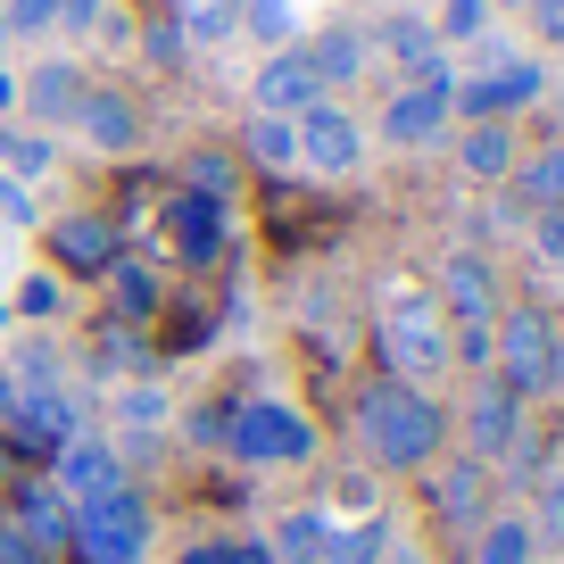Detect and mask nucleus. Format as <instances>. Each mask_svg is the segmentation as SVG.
Listing matches in <instances>:
<instances>
[{"label": "nucleus", "mask_w": 564, "mask_h": 564, "mask_svg": "<svg viewBox=\"0 0 564 564\" xmlns=\"http://www.w3.org/2000/svg\"><path fill=\"white\" fill-rule=\"evenodd\" d=\"M390 556V514H357V523H340L333 540H324V564H382Z\"/></svg>", "instance_id": "obj_26"}, {"label": "nucleus", "mask_w": 564, "mask_h": 564, "mask_svg": "<svg viewBox=\"0 0 564 564\" xmlns=\"http://www.w3.org/2000/svg\"><path fill=\"white\" fill-rule=\"evenodd\" d=\"M457 166H465L474 183H507L514 166H523L514 124H465V133H457Z\"/></svg>", "instance_id": "obj_20"}, {"label": "nucleus", "mask_w": 564, "mask_h": 564, "mask_svg": "<svg viewBox=\"0 0 564 564\" xmlns=\"http://www.w3.org/2000/svg\"><path fill=\"white\" fill-rule=\"evenodd\" d=\"M0 564H58V556H51V547H34L9 514H0Z\"/></svg>", "instance_id": "obj_39"}, {"label": "nucleus", "mask_w": 564, "mask_h": 564, "mask_svg": "<svg viewBox=\"0 0 564 564\" xmlns=\"http://www.w3.org/2000/svg\"><path fill=\"white\" fill-rule=\"evenodd\" d=\"M9 523H18L25 540H34V547H51V556H67V540H75V498L58 490L51 474H42V481H25V490H18V507H9Z\"/></svg>", "instance_id": "obj_18"}, {"label": "nucleus", "mask_w": 564, "mask_h": 564, "mask_svg": "<svg viewBox=\"0 0 564 564\" xmlns=\"http://www.w3.org/2000/svg\"><path fill=\"white\" fill-rule=\"evenodd\" d=\"M547 333H556L547 307H498L490 316V382L523 406L547 390Z\"/></svg>", "instance_id": "obj_5"}, {"label": "nucleus", "mask_w": 564, "mask_h": 564, "mask_svg": "<svg viewBox=\"0 0 564 564\" xmlns=\"http://www.w3.org/2000/svg\"><path fill=\"white\" fill-rule=\"evenodd\" d=\"M531 531H540V547H556V556H564V474H547V490H540V514H531Z\"/></svg>", "instance_id": "obj_34"}, {"label": "nucleus", "mask_w": 564, "mask_h": 564, "mask_svg": "<svg viewBox=\"0 0 564 564\" xmlns=\"http://www.w3.org/2000/svg\"><path fill=\"white\" fill-rule=\"evenodd\" d=\"M324 540H333V514L324 507H291L265 547H274V564H324Z\"/></svg>", "instance_id": "obj_24"}, {"label": "nucleus", "mask_w": 564, "mask_h": 564, "mask_svg": "<svg viewBox=\"0 0 564 564\" xmlns=\"http://www.w3.org/2000/svg\"><path fill=\"white\" fill-rule=\"evenodd\" d=\"M457 432H465V457H481V465H498L514 441H523V399H507V390L481 373L474 382V399H465V415H457Z\"/></svg>", "instance_id": "obj_10"}, {"label": "nucleus", "mask_w": 564, "mask_h": 564, "mask_svg": "<svg viewBox=\"0 0 564 564\" xmlns=\"http://www.w3.org/2000/svg\"><path fill=\"white\" fill-rule=\"evenodd\" d=\"M300 51H307V67H316V84H324V91L357 84V75L373 67V58H366V34H357V25H324V34H307Z\"/></svg>", "instance_id": "obj_21"}, {"label": "nucleus", "mask_w": 564, "mask_h": 564, "mask_svg": "<svg viewBox=\"0 0 564 564\" xmlns=\"http://www.w3.org/2000/svg\"><path fill=\"white\" fill-rule=\"evenodd\" d=\"M540 399L564 406V316H556V333H547V390H540Z\"/></svg>", "instance_id": "obj_41"}, {"label": "nucleus", "mask_w": 564, "mask_h": 564, "mask_svg": "<svg viewBox=\"0 0 564 564\" xmlns=\"http://www.w3.org/2000/svg\"><path fill=\"white\" fill-rule=\"evenodd\" d=\"M175 564H274V547L265 531H232V540H192Z\"/></svg>", "instance_id": "obj_29"}, {"label": "nucleus", "mask_w": 564, "mask_h": 564, "mask_svg": "<svg viewBox=\"0 0 564 564\" xmlns=\"http://www.w3.org/2000/svg\"><path fill=\"white\" fill-rule=\"evenodd\" d=\"M531 249H540V265H564V208L531 216Z\"/></svg>", "instance_id": "obj_37"}, {"label": "nucleus", "mask_w": 564, "mask_h": 564, "mask_svg": "<svg viewBox=\"0 0 564 564\" xmlns=\"http://www.w3.org/2000/svg\"><path fill=\"white\" fill-rule=\"evenodd\" d=\"M216 448H232L241 465H307L316 457V423L282 399H232Z\"/></svg>", "instance_id": "obj_4"}, {"label": "nucleus", "mask_w": 564, "mask_h": 564, "mask_svg": "<svg viewBox=\"0 0 564 564\" xmlns=\"http://www.w3.org/2000/svg\"><path fill=\"white\" fill-rule=\"evenodd\" d=\"M540 91H547V67H540V58L507 51V42H481V75L448 91V108H457L465 124H514L523 108H540Z\"/></svg>", "instance_id": "obj_3"}, {"label": "nucleus", "mask_w": 564, "mask_h": 564, "mask_svg": "<svg viewBox=\"0 0 564 564\" xmlns=\"http://www.w3.org/2000/svg\"><path fill=\"white\" fill-rule=\"evenodd\" d=\"M490 9H498V0H441L432 34H441V42H481V34H490Z\"/></svg>", "instance_id": "obj_31"}, {"label": "nucleus", "mask_w": 564, "mask_h": 564, "mask_svg": "<svg viewBox=\"0 0 564 564\" xmlns=\"http://www.w3.org/2000/svg\"><path fill=\"white\" fill-rule=\"evenodd\" d=\"M75 564H150V498L124 481L108 498H75Z\"/></svg>", "instance_id": "obj_2"}, {"label": "nucleus", "mask_w": 564, "mask_h": 564, "mask_svg": "<svg viewBox=\"0 0 564 564\" xmlns=\"http://www.w3.org/2000/svg\"><path fill=\"white\" fill-rule=\"evenodd\" d=\"M51 133H25V124H0V166L9 175H51Z\"/></svg>", "instance_id": "obj_30"}, {"label": "nucleus", "mask_w": 564, "mask_h": 564, "mask_svg": "<svg viewBox=\"0 0 564 564\" xmlns=\"http://www.w3.org/2000/svg\"><path fill=\"white\" fill-rule=\"evenodd\" d=\"M382 564H423V547H390V556Z\"/></svg>", "instance_id": "obj_45"}, {"label": "nucleus", "mask_w": 564, "mask_h": 564, "mask_svg": "<svg viewBox=\"0 0 564 564\" xmlns=\"http://www.w3.org/2000/svg\"><path fill=\"white\" fill-rule=\"evenodd\" d=\"M448 333H457V324L441 316V300H399V307L382 316V333H373V340H382L390 373L423 390L432 373H448V366H457V357H448Z\"/></svg>", "instance_id": "obj_7"}, {"label": "nucleus", "mask_w": 564, "mask_h": 564, "mask_svg": "<svg viewBox=\"0 0 564 564\" xmlns=\"http://www.w3.org/2000/svg\"><path fill=\"white\" fill-rule=\"evenodd\" d=\"M249 100H258V117H307L316 100H333V91L316 84V67H307V51L291 42V51H274L258 67V84H249Z\"/></svg>", "instance_id": "obj_13"}, {"label": "nucleus", "mask_w": 564, "mask_h": 564, "mask_svg": "<svg viewBox=\"0 0 564 564\" xmlns=\"http://www.w3.org/2000/svg\"><path fill=\"white\" fill-rule=\"evenodd\" d=\"M0 216H34V199H25L18 183H0Z\"/></svg>", "instance_id": "obj_43"}, {"label": "nucleus", "mask_w": 564, "mask_h": 564, "mask_svg": "<svg viewBox=\"0 0 564 564\" xmlns=\"http://www.w3.org/2000/svg\"><path fill=\"white\" fill-rule=\"evenodd\" d=\"M357 441H366L373 474H423L432 457H448V406L432 390L382 373V382L357 390Z\"/></svg>", "instance_id": "obj_1"}, {"label": "nucleus", "mask_w": 564, "mask_h": 564, "mask_svg": "<svg viewBox=\"0 0 564 564\" xmlns=\"http://www.w3.org/2000/svg\"><path fill=\"white\" fill-rule=\"evenodd\" d=\"M51 481H58L67 498H108V490H124V481H133V465H124L117 441H91V432H75V441L51 457Z\"/></svg>", "instance_id": "obj_12"}, {"label": "nucleus", "mask_w": 564, "mask_h": 564, "mask_svg": "<svg viewBox=\"0 0 564 564\" xmlns=\"http://www.w3.org/2000/svg\"><path fill=\"white\" fill-rule=\"evenodd\" d=\"M390 9H423V0H390Z\"/></svg>", "instance_id": "obj_47"}, {"label": "nucleus", "mask_w": 564, "mask_h": 564, "mask_svg": "<svg viewBox=\"0 0 564 564\" xmlns=\"http://www.w3.org/2000/svg\"><path fill=\"white\" fill-rule=\"evenodd\" d=\"M531 25H540V42H564V0H523Z\"/></svg>", "instance_id": "obj_42"}, {"label": "nucleus", "mask_w": 564, "mask_h": 564, "mask_svg": "<svg viewBox=\"0 0 564 564\" xmlns=\"http://www.w3.org/2000/svg\"><path fill=\"white\" fill-rule=\"evenodd\" d=\"M0 18H9V42H18V34H51L58 0H0Z\"/></svg>", "instance_id": "obj_35"}, {"label": "nucleus", "mask_w": 564, "mask_h": 564, "mask_svg": "<svg viewBox=\"0 0 564 564\" xmlns=\"http://www.w3.org/2000/svg\"><path fill=\"white\" fill-rule=\"evenodd\" d=\"M0 51H9V18H0Z\"/></svg>", "instance_id": "obj_46"}, {"label": "nucleus", "mask_w": 564, "mask_h": 564, "mask_svg": "<svg viewBox=\"0 0 564 564\" xmlns=\"http://www.w3.org/2000/svg\"><path fill=\"white\" fill-rule=\"evenodd\" d=\"M51 258H58V274L100 282L124 249H117V225H108V216H58V225H51Z\"/></svg>", "instance_id": "obj_15"}, {"label": "nucleus", "mask_w": 564, "mask_h": 564, "mask_svg": "<svg viewBox=\"0 0 564 564\" xmlns=\"http://www.w3.org/2000/svg\"><path fill=\"white\" fill-rule=\"evenodd\" d=\"M465 547H474V564H540V531H531V514H514V507H498Z\"/></svg>", "instance_id": "obj_22"}, {"label": "nucleus", "mask_w": 564, "mask_h": 564, "mask_svg": "<svg viewBox=\"0 0 564 564\" xmlns=\"http://www.w3.org/2000/svg\"><path fill=\"white\" fill-rule=\"evenodd\" d=\"M108 300H117V316L124 324H141V316H159V274H150V265H133V258H117L108 265Z\"/></svg>", "instance_id": "obj_27"}, {"label": "nucleus", "mask_w": 564, "mask_h": 564, "mask_svg": "<svg viewBox=\"0 0 564 564\" xmlns=\"http://www.w3.org/2000/svg\"><path fill=\"white\" fill-rule=\"evenodd\" d=\"M108 0H58V34H100Z\"/></svg>", "instance_id": "obj_38"}, {"label": "nucleus", "mask_w": 564, "mask_h": 564, "mask_svg": "<svg viewBox=\"0 0 564 564\" xmlns=\"http://www.w3.org/2000/svg\"><path fill=\"white\" fill-rule=\"evenodd\" d=\"M241 34L274 42V51H291V0H241Z\"/></svg>", "instance_id": "obj_32"}, {"label": "nucleus", "mask_w": 564, "mask_h": 564, "mask_svg": "<svg viewBox=\"0 0 564 564\" xmlns=\"http://www.w3.org/2000/svg\"><path fill=\"white\" fill-rule=\"evenodd\" d=\"M498 274H490V258L481 249H457V258H441V316L448 324H490L498 316Z\"/></svg>", "instance_id": "obj_14"}, {"label": "nucleus", "mask_w": 564, "mask_h": 564, "mask_svg": "<svg viewBox=\"0 0 564 564\" xmlns=\"http://www.w3.org/2000/svg\"><path fill=\"white\" fill-rule=\"evenodd\" d=\"M75 133H84L91 150H108V159H124V150L141 141V108L124 100V91L91 84V91H84V108H75Z\"/></svg>", "instance_id": "obj_19"}, {"label": "nucleus", "mask_w": 564, "mask_h": 564, "mask_svg": "<svg viewBox=\"0 0 564 564\" xmlns=\"http://www.w3.org/2000/svg\"><path fill=\"white\" fill-rule=\"evenodd\" d=\"M291 133H300L307 175H357V159H366V124H357L349 108H333V100H316L307 117H291Z\"/></svg>", "instance_id": "obj_9"}, {"label": "nucleus", "mask_w": 564, "mask_h": 564, "mask_svg": "<svg viewBox=\"0 0 564 564\" xmlns=\"http://www.w3.org/2000/svg\"><path fill=\"white\" fill-rule=\"evenodd\" d=\"M58 307H67V282H58V274H25L18 282V316L25 324H51Z\"/></svg>", "instance_id": "obj_33"}, {"label": "nucleus", "mask_w": 564, "mask_h": 564, "mask_svg": "<svg viewBox=\"0 0 564 564\" xmlns=\"http://www.w3.org/2000/svg\"><path fill=\"white\" fill-rule=\"evenodd\" d=\"M366 58H390L406 84H457V75H448V42L432 34L423 9H382L373 34H366Z\"/></svg>", "instance_id": "obj_8"}, {"label": "nucleus", "mask_w": 564, "mask_h": 564, "mask_svg": "<svg viewBox=\"0 0 564 564\" xmlns=\"http://www.w3.org/2000/svg\"><path fill=\"white\" fill-rule=\"evenodd\" d=\"M141 51H150V67H183V51H192V42H183L175 18H159L150 34H141Z\"/></svg>", "instance_id": "obj_36"}, {"label": "nucleus", "mask_w": 564, "mask_h": 564, "mask_svg": "<svg viewBox=\"0 0 564 564\" xmlns=\"http://www.w3.org/2000/svg\"><path fill=\"white\" fill-rule=\"evenodd\" d=\"M183 192H208V199H225L232 192V159H192V183Z\"/></svg>", "instance_id": "obj_40"}, {"label": "nucleus", "mask_w": 564, "mask_h": 564, "mask_svg": "<svg viewBox=\"0 0 564 564\" xmlns=\"http://www.w3.org/2000/svg\"><path fill=\"white\" fill-rule=\"evenodd\" d=\"M166 232H175V258L183 265H216V258H225V199L175 192V199H166Z\"/></svg>", "instance_id": "obj_16"}, {"label": "nucleus", "mask_w": 564, "mask_h": 564, "mask_svg": "<svg viewBox=\"0 0 564 564\" xmlns=\"http://www.w3.org/2000/svg\"><path fill=\"white\" fill-rule=\"evenodd\" d=\"M507 199H514L523 216L564 208V141H547L540 159H523V166H514V175H507Z\"/></svg>", "instance_id": "obj_23"}, {"label": "nucleus", "mask_w": 564, "mask_h": 564, "mask_svg": "<svg viewBox=\"0 0 564 564\" xmlns=\"http://www.w3.org/2000/svg\"><path fill=\"white\" fill-rule=\"evenodd\" d=\"M241 159L265 166V175H291V166H300V133H291V117H249L241 124Z\"/></svg>", "instance_id": "obj_25"}, {"label": "nucleus", "mask_w": 564, "mask_h": 564, "mask_svg": "<svg viewBox=\"0 0 564 564\" xmlns=\"http://www.w3.org/2000/svg\"><path fill=\"white\" fill-rule=\"evenodd\" d=\"M84 91H91V75L75 67V58H42L34 75L18 84V100H25V117L51 133V124H75V108H84Z\"/></svg>", "instance_id": "obj_17"}, {"label": "nucleus", "mask_w": 564, "mask_h": 564, "mask_svg": "<svg viewBox=\"0 0 564 564\" xmlns=\"http://www.w3.org/2000/svg\"><path fill=\"white\" fill-rule=\"evenodd\" d=\"M490 481H498V474H490L481 457H465V448H457V457H432V465H423V498H432V531H441V540H474V531H481V523L498 514Z\"/></svg>", "instance_id": "obj_6"}, {"label": "nucleus", "mask_w": 564, "mask_h": 564, "mask_svg": "<svg viewBox=\"0 0 564 564\" xmlns=\"http://www.w3.org/2000/svg\"><path fill=\"white\" fill-rule=\"evenodd\" d=\"M448 91H457V84H406L399 100L382 108V141H399V150H441L448 124H457Z\"/></svg>", "instance_id": "obj_11"}, {"label": "nucleus", "mask_w": 564, "mask_h": 564, "mask_svg": "<svg viewBox=\"0 0 564 564\" xmlns=\"http://www.w3.org/2000/svg\"><path fill=\"white\" fill-rule=\"evenodd\" d=\"M0 108H18V75L9 67H0Z\"/></svg>", "instance_id": "obj_44"}, {"label": "nucleus", "mask_w": 564, "mask_h": 564, "mask_svg": "<svg viewBox=\"0 0 564 564\" xmlns=\"http://www.w3.org/2000/svg\"><path fill=\"white\" fill-rule=\"evenodd\" d=\"M183 42H232L241 34V0H175Z\"/></svg>", "instance_id": "obj_28"}]
</instances>
